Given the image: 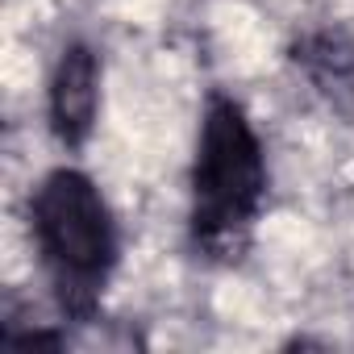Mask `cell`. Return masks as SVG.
<instances>
[{
    "instance_id": "cell-3",
    "label": "cell",
    "mask_w": 354,
    "mask_h": 354,
    "mask_svg": "<svg viewBox=\"0 0 354 354\" xmlns=\"http://www.w3.org/2000/svg\"><path fill=\"white\" fill-rule=\"evenodd\" d=\"M96 104H100V67L88 46H67L55 80H50V125L67 146H80L92 125H96Z\"/></svg>"
},
{
    "instance_id": "cell-2",
    "label": "cell",
    "mask_w": 354,
    "mask_h": 354,
    "mask_svg": "<svg viewBox=\"0 0 354 354\" xmlns=\"http://www.w3.org/2000/svg\"><path fill=\"white\" fill-rule=\"evenodd\" d=\"M34 230L46 250V263L55 267L63 300L88 308L117 254L109 209L88 175L67 167L46 175L34 201Z\"/></svg>"
},
{
    "instance_id": "cell-1",
    "label": "cell",
    "mask_w": 354,
    "mask_h": 354,
    "mask_svg": "<svg viewBox=\"0 0 354 354\" xmlns=\"http://www.w3.org/2000/svg\"><path fill=\"white\" fill-rule=\"evenodd\" d=\"M263 188H267L263 150L246 113L234 100H217L205 117L196 171H192L196 238L213 250H230V246L238 250L246 225L259 213Z\"/></svg>"
}]
</instances>
